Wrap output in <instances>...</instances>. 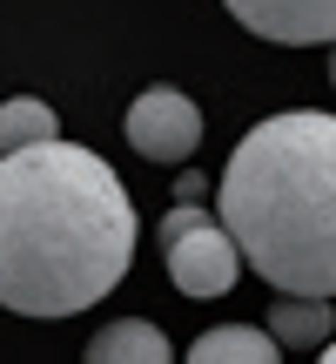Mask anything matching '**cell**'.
Returning <instances> with one entry per match:
<instances>
[{
  "label": "cell",
  "mask_w": 336,
  "mask_h": 364,
  "mask_svg": "<svg viewBox=\"0 0 336 364\" xmlns=\"http://www.w3.org/2000/svg\"><path fill=\"white\" fill-rule=\"evenodd\" d=\"M189 364H283V344L269 338V324H222V331H202L195 338Z\"/></svg>",
  "instance_id": "obj_8"
},
{
  "label": "cell",
  "mask_w": 336,
  "mask_h": 364,
  "mask_svg": "<svg viewBox=\"0 0 336 364\" xmlns=\"http://www.w3.org/2000/svg\"><path fill=\"white\" fill-rule=\"evenodd\" d=\"M162 250H168V277L181 297H222L242 277V243L229 236L222 216H202L195 203H175L162 216Z\"/></svg>",
  "instance_id": "obj_3"
},
{
  "label": "cell",
  "mask_w": 336,
  "mask_h": 364,
  "mask_svg": "<svg viewBox=\"0 0 336 364\" xmlns=\"http://www.w3.org/2000/svg\"><path fill=\"white\" fill-rule=\"evenodd\" d=\"M135 263V203L94 149L34 142L0 156V304L74 317Z\"/></svg>",
  "instance_id": "obj_1"
},
{
  "label": "cell",
  "mask_w": 336,
  "mask_h": 364,
  "mask_svg": "<svg viewBox=\"0 0 336 364\" xmlns=\"http://www.w3.org/2000/svg\"><path fill=\"white\" fill-rule=\"evenodd\" d=\"M330 88H336V48H330Z\"/></svg>",
  "instance_id": "obj_10"
},
{
  "label": "cell",
  "mask_w": 336,
  "mask_h": 364,
  "mask_svg": "<svg viewBox=\"0 0 336 364\" xmlns=\"http://www.w3.org/2000/svg\"><path fill=\"white\" fill-rule=\"evenodd\" d=\"M54 135H61V122H54V108L40 102V95H13V102H0V156L34 149V142H54Z\"/></svg>",
  "instance_id": "obj_9"
},
{
  "label": "cell",
  "mask_w": 336,
  "mask_h": 364,
  "mask_svg": "<svg viewBox=\"0 0 336 364\" xmlns=\"http://www.w3.org/2000/svg\"><path fill=\"white\" fill-rule=\"evenodd\" d=\"M88 364H175V351H168L162 324H148V317H121V324H108L101 338L88 344Z\"/></svg>",
  "instance_id": "obj_7"
},
{
  "label": "cell",
  "mask_w": 336,
  "mask_h": 364,
  "mask_svg": "<svg viewBox=\"0 0 336 364\" xmlns=\"http://www.w3.org/2000/svg\"><path fill=\"white\" fill-rule=\"evenodd\" d=\"M215 216L242 263L289 297H336V115L289 108L235 142Z\"/></svg>",
  "instance_id": "obj_2"
},
{
  "label": "cell",
  "mask_w": 336,
  "mask_h": 364,
  "mask_svg": "<svg viewBox=\"0 0 336 364\" xmlns=\"http://www.w3.org/2000/svg\"><path fill=\"white\" fill-rule=\"evenodd\" d=\"M128 149L148 162H189L202 149V108L189 102L181 88H142L128 102Z\"/></svg>",
  "instance_id": "obj_4"
},
{
  "label": "cell",
  "mask_w": 336,
  "mask_h": 364,
  "mask_svg": "<svg viewBox=\"0 0 336 364\" xmlns=\"http://www.w3.org/2000/svg\"><path fill=\"white\" fill-rule=\"evenodd\" d=\"M249 34L276 41V48H336V0H222Z\"/></svg>",
  "instance_id": "obj_5"
},
{
  "label": "cell",
  "mask_w": 336,
  "mask_h": 364,
  "mask_svg": "<svg viewBox=\"0 0 336 364\" xmlns=\"http://www.w3.org/2000/svg\"><path fill=\"white\" fill-rule=\"evenodd\" d=\"M316 364H336V344H330V351H323V358H316Z\"/></svg>",
  "instance_id": "obj_11"
},
{
  "label": "cell",
  "mask_w": 336,
  "mask_h": 364,
  "mask_svg": "<svg viewBox=\"0 0 336 364\" xmlns=\"http://www.w3.org/2000/svg\"><path fill=\"white\" fill-rule=\"evenodd\" d=\"M336 317H330V297H289V290H276L269 304V338L283 344V351H316V344H330Z\"/></svg>",
  "instance_id": "obj_6"
}]
</instances>
